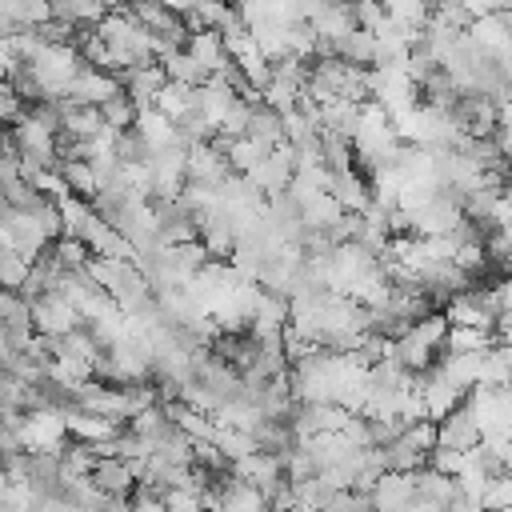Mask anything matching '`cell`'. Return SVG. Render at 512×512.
<instances>
[{
  "label": "cell",
  "instance_id": "cell-6",
  "mask_svg": "<svg viewBox=\"0 0 512 512\" xmlns=\"http://www.w3.org/2000/svg\"><path fill=\"white\" fill-rule=\"evenodd\" d=\"M116 80H120V88L136 100V108H144V104L156 100V92H160V84L168 80V72H164L160 60H148V64H128V68H120Z\"/></svg>",
  "mask_w": 512,
  "mask_h": 512
},
{
  "label": "cell",
  "instance_id": "cell-13",
  "mask_svg": "<svg viewBox=\"0 0 512 512\" xmlns=\"http://www.w3.org/2000/svg\"><path fill=\"white\" fill-rule=\"evenodd\" d=\"M328 48H332V56H340L344 64H364V68H372V52H376V32H368V28H348V32H340L336 40H328Z\"/></svg>",
  "mask_w": 512,
  "mask_h": 512
},
{
  "label": "cell",
  "instance_id": "cell-19",
  "mask_svg": "<svg viewBox=\"0 0 512 512\" xmlns=\"http://www.w3.org/2000/svg\"><path fill=\"white\" fill-rule=\"evenodd\" d=\"M164 72H168V80H180V84H188V88H196V84H204L208 80V68L188 52V48H176V52H168L164 60Z\"/></svg>",
  "mask_w": 512,
  "mask_h": 512
},
{
  "label": "cell",
  "instance_id": "cell-1",
  "mask_svg": "<svg viewBox=\"0 0 512 512\" xmlns=\"http://www.w3.org/2000/svg\"><path fill=\"white\" fill-rule=\"evenodd\" d=\"M80 68H84V60H80V52L72 44H44L32 56V72H36L44 96H64Z\"/></svg>",
  "mask_w": 512,
  "mask_h": 512
},
{
  "label": "cell",
  "instance_id": "cell-12",
  "mask_svg": "<svg viewBox=\"0 0 512 512\" xmlns=\"http://www.w3.org/2000/svg\"><path fill=\"white\" fill-rule=\"evenodd\" d=\"M476 384H484V388L512 384V344H508V340H496V344H488V348L480 352Z\"/></svg>",
  "mask_w": 512,
  "mask_h": 512
},
{
  "label": "cell",
  "instance_id": "cell-18",
  "mask_svg": "<svg viewBox=\"0 0 512 512\" xmlns=\"http://www.w3.org/2000/svg\"><path fill=\"white\" fill-rule=\"evenodd\" d=\"M268 152H272V148H268L264 140H252V136H232V140H224V156H228L232 172H240V176H248Z\"/></svg>",
  "mask_w": 512,
  "mask_h": 512
},
{
  "label": "cell",
  "instance_id": "cell-4",
  "mask_svg": "<svg viewBox=\"0 0 512 512\" xmlns=\"http://www.w3.org/2000/svg\"><path fill=\"white\" fill-rule=\"evenodd\" d=\"M436 444L456 448V452H468L472 444H480V424H476L468 400H460L456 408H448V412L436 420Z\"/></svg>",
  "mask_w": 512,
  "mask_h": 512
},
{
  "label": "cell",
  "instance_id": "cell-16",
  "mask_svg": "<svg viewBox=\"0 0 512 512\" xmlns=\"http://www.w3.org/2000/svg\"><path fill=\"white\" fill-rule=\"evenodd\" d=\"M184 48L208 68V76L224 64V56H228V48H224V40H220V32L216 28H196V32H188V40H184Z\"/></svg>",
  "mask_w": 512,
  "mask_h": 512
},
{
  "label": "cell",
  "instance_id": "cell-14",
  "mask_svg": "<svg viewBox=\"0 0 512 512\" xmlns=\"http://www.w3.org/2000/svg\"><path fill=\"white\" fill-rule=\"evenodd\" d=\"M244 136L264 140L268 148H276V144H284V116H280L272 104L252 100V112H248V128H244Z\"/></svg>",
  "mask_w": 512,
  "mask_h": 512
},
{
  "label": "cell",
  "instance_id": "cell-26",
  "mask_svg": "<svg viewBox=\"0 0 512 512\" xmlns=\"http://www.w3.org/2000/svg\"><path fill=\"white\" fill-rule=\"evenodd\" d=\"M488 300H492L496 316H500V312H512V276L492 280V284H488Z\"/></svg>",
  "mask_w": 512,
  "mask_h": 512
},
{
  "label": "cell",
  "instance_id": "cell-17",
  "mask_svg": "<svg viewBox=\"0 0 512 512\" xmlns=\"http://www.w3.org/2000/svg\"><path fill=\"white\" fill-rule=\"evenodd\" d=\"M136 132L148 140V148H164L176 140V128H172V116H164L156 104H144L136 112Z\"/></svg>",
  "mask_w": 512,
  "mask_h": 512
},
{
  "label": "cell",
  "instance_id": "cell-15",
  "mask_svg": "<svg viewBox=\"0 0 512 512\" xmlns=\"http://www.w3.org/2000/svg\"><path fill=\"white\" fill-rule=\"evenodd\" d=\"M56 176L64 180V188H68L72 196H84V200H92V192L100 188V180H96V168H92V160H88V156H72V160H60V164H56Z\"/></svg>",
  "mask_w": 512,
  "mask_h": 512
},
{
  "label": "cell",
  "instance_id": "cell-22",
  "mask_svg": "<svg viewBox=\"0 0 512 512\" xmlns=\"http://www.w3.org/2000/svg\"><path fill=\"white\" fill-rule=\"evenodd\" d=\"M188 96H192V88H188V84H180V80H164L152 104H156L164 116H172V120H176V116L188 108Z\"/></svg>",
  "mask_w": 512,
  "mask_h": 512
},
{
  "label": "cell",
  "instance_id": "cell-20",
  "mask_svg": "<svg viewBox=\"0 0 512 512\" xmlns=\"http://www.w3.org/2000/svg\"><path fill=\"white\" fill-rule=\"evenodd\" d=\"M56 20L68 24H100V16L108 12V0H48Z\"/></svg>",
  "mask_w": 512,
  "mask_h": 512
},
{
  "label": "cell",
  "instance_id": "cell-5",
  "mask_svg": "<svg viewBox=\"0 0 512 512\" xmlns=\"http://www.w3.org/2000/svg\"><path fill=\"white\" fill-rule=\"evenodd\" d=\"M88 480H92L100 492H108V496H116V500H128V492L136 488L140 472H136V460H124V456H96Z\"/></svg>",
  "mask_w": 512,
  "mask_h": 512
},
{
  "label": "cell",
  "instance_id": "cell-11",
  "mask_svg": "<svg viewBox=\"0 0 512 512\" xmlns=\"http://www.w3.org/2000/svg\"><path fill=\"white\" fill-rule=\"evenodd\" d=\"M328 192L336 196V204L340 208H348V212H364L368 208V200H372V188H368V180L348 164V168H336V172H328Z\"/></svg>",
  "mask_w": 512,
  "mask_h": 512
},
{
  "label": "cell",
  "instance_id": "cell-27",
  "mask_svg": "<svg viewBox=\"0 0 512 512\" xmlns=\"http://www.w3.org/2000/svg\"><path fill=\"white\" fill-rule=\"evenodd\" d=\"M164 4H168L172 12H180V16H188V12L196 8V0H164Z\"/></svg>",
  "mask_w": 512,
  "mask_h": 512
},
{
  "label": "cell",
  "instance_id": "cell-9",
  "mask_svg": "<svg viewBox=\"0 0 512 512\" xmlns=\"http://www.w3.org/2000/svg\"><path fill=\"white\" fill-rule=\"evenodd\" d=\"M412 484H416V508H448V500L460 492L456 488V476L436 472L428 464L412 468Z\"/></svg>",
  "mask_w": 512,
  "mask_h": 512
},
{
  "label": "cell",
  "instance_id": "cell-3",
  "mask_svg": "<svg viewBox=\"0 0 512 512\" xmlns=\"http://www.w3.org/2000/svg\"><path fill=\"white\" fill-rule=\"evenodd\" d=\"M0 232L8 236V244H12L24 260H36V256L52 244V236L40 228V220H36L32 212H24V208H8V212L0 216Z\"/></svg>",
  "mask_w": 512,
  "mask_h": 512
},
{
  "label": "cell",
  "instance_id": "cell-2",
  "mask_svg": "<svg viewBox=\"0 0 512 512\" xmlns=\"http://www.w3.org/2000/svg\"><path fill=\"white\" fill-rule=\"evenodd\" d=\"M28 308H32V328H36V332H48V336H64L68 328L80 324L76 304H72L64 292H56V288H48V292H40L36 300H28Z\"/></svg>",
  "mask_w": 512,
  "mask_h": 512
},
{
  "label": "cell",
  "instance_id": "cell-28",
  "mask_svg": "<svg viewBox=\"0 0 512 512\" xmlns=\"http://www.w3.org/2000/svg\"><path fill=\"white\" fill-rule=\"evenodd\" d=\"M492 268H500L504 276H512V248H508V252H504V256H500V260H496Z\"/></svg>",
  "mask_w": 512,
  "mask_h": 512
},
{
  "label": "cell",
  "instance_id": "cell-10",
  "mask_svg": "<svg viewBox=\"0 0 512 512\" xmlns=\"http://www.w3.org/2000/svg\"><path fill=\"white\" fill-rule=\"evenodd\" d=\"M120 88V80H116V72H108V68H96V64H84L80 72H76V80L68 84V100H76V104H100L104 96H112Z\"/></svg>",
  "mask_w": 512,
  "mask_h": 512
},
{
  "label": "cell",
  "instance_id": "cell-25",
  "mask_svg": "<svg viewBox=\"0 0 512 512\" xmlns=\"http://www.w3.org/2000/svg\"><path fill=\"white\" fill-rule=\"evenodd\" d=\"M424 464H428V468H436V472H448V476H456V472H460V464H464V452H456V448H444V444H432Z\"/></svg>",
  "mask_w": 512,
  "mask_h": 512
},
{
  "label": "cell",
  "instance_id": "cell-24",
  "mask_svg": "<svg viewBox=\"0 0 512 512\" xmlns=\"http://www.w3.org/2000/svg\"><path fill=\"white\" fill-rule=\"evenodd\" d=\"M348 4H352V20H356L360 28L380 32V28L388 24V12H384V4H380V0H348Z\"/></svg>",
  "mask_w": 512,
  "mask_h": 512
},
{
  "label": "cell",
  "instance_id": "cell-23",
  "mask_svg": "<svg viewBox=\"0 0 512 512\" xmlns=\"http://www.w3.org/2000/svg\"><path fill=\"white\" fill-rule=\"evenodd\" d=\"M480 508H512V468L496 472L480 496Z\"/></svg>",
  "mask_w": 512,
  "mask_h": 512
},
{
  "label": "cell",
  "instance_id": "cell-7",
  "mask_svg": "<svg viewBox=\"0 0 512 512\" xmlns=\"http://www.w3.org/2000/svg\"><path fill=\"white\" fill-rule=\"evenodd\" d=\"M292 172H296V164H292V144L284 140V144H276L252 172H248V180L268 196V192H280V188H288V180H292Z\"/></svg>",
  "mask_w": 512,
  "mask_h": 512
},
{
  "label": "cell",
  "instance_id": "cell-8",
  "mask_svg": "<svg viewBox=\"0 0 512 512\" xmlns=\"http://www.w3.org/2000/svg\"><path fill=\"white\" fill-rule=\"evenodd\" d=\"M372 508H416V484L412 472L384 468L372 480Z\"/></svg>",
  "mask_w": 512,
  "mask_h": 512
},
{
  "label": "cell",
  "instance_id": "cell-29",
  "mask_svg": "<svg viewBox=\"0 0 512 512\" xmlns=\"http://www.w3.org/2000/svg\"><path fill=\"white\" fill-rule=\"evenodd\" d=\"M32 4H48V0H32Z\"/></svg>",
  "mask_w": 512,
  "mask_h": 512
},
{
  "label": "cell",
  "instance_id": "cell-21",
  "mask_svg": "<svg viewBox=\"0 0 512 512\" xmlns=\"http://www.w3.org/2000/svg\"><path fill=\"white\" fill-rule=\"evenodd\" d=\"M96 108H100L104 124H108V128H116V132H120V128H132V124H136V112H140V108H136V100H132L124 88H116L112 96H104Z\"/></svg>",
  "mask_w": 512,
  "mask_h": 512
}]
</instances>
